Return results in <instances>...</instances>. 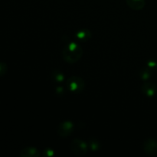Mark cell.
Returning a JSON list of instances; mask_svg holds the SVG:
<instances>
[{
    "label": "cell",
    "instance_id": "6da1fadb",
    "mask_svg": "<svg viewBox=\"0 0 157 157\" xmlns=\"http://www.w3.org/2000/svg\"><path fill=\"white\" fill-rule=\"evenodd\" d=\"M84 50L80 44L75 42H70L62 51L63 59L68 64H75L82 58Z\"/></svg>",
    "mask_w": 157,
    "mask_h": 157
},
{
    "label": "cell",
    "instance_id": "7a4b0ae2",
    "mask_svg": "<svg viewBox=\"0 0 157 157\" xmlns=\"http://www.w3.org/2000/svg\"><path fill=\"white\" fill-rule=\"evenodd\" d=\"M67 88L73 93H80L85 87V81L82 78L78 76H71L66 82Z\"/></svg>",
    "mask_w": 157,
    "mask_h": 157
},
{
    "label": "cell",
    "instance_id": "3957f363",
    "mask_svg": "<svg viewBox=\"0 0 157 157\" xmlns=\"http://www.w3.org/2000/svg\"><path fill=\"white\" fill-rule=\"evenodd\" d=\"M71 150L75 155L78 156H83L87 154L88 151V144L83 140L75 138L71 141L70 145Z\"/></svg>",
    "mask_w": 157,
    "mask_h": 157
},
{
    "label": "cell",
    "instance_id": "277c9868",
    "mask_svg": "<svg viewBox=\"0 0 157 157\" xmlns=\"http://www.w3.org/2000/svg\"><path fill=\"white\" fill-rule=\"evenodd\" d=\"M74 130V124L70 121H65L61 123L58 129V134L61 137L70 136Z\"/></svg>",
    "mask_w": 157,
    "mask_h": 157
},
{
    "label": "cell",
    "instance_id": "5b68a950",
    "mask_svg": "<svg viewBox=\"0 0 157 157\" xmlns=\"http://www.w3.org/2000/svg\"><path fill=\"white\" fill-rule=\"evenodd\" d=\"M144 150L148 156H155L157 155V140L153 138L147 139L144 143Z\"/></svg>",
    "mask_w": 157,
    "mask_h": 157
},
{
    "label": "cell",
    "instance_id": "8992f818",
    "mask_svg": "<svg viewBox=\"0 0 157 157\" xmlns=\"http://www.w3.org/2000/svg\"><path fill=\"white\" fill-rule=\"evenodd\" d=\"M141 91L147 97H153L156 94L157 86L153 83L147 82L141 85Z\"/></svg>",
    "mask_w": 157,
    "mask_h": 157
},
{
    "label": "cell",
    "instance_id": "52a82bcc",
    "mask_svg": "<svg viewBox=\"0 0 157 157\" xmlns=\"http://www.w3.org/2000/svg\"><path fill=\"white\" fill-rule=\"evenodd\" d=\"M41 155V153L38 149L32 147H25L21 150L19 153V156L21 157H39Z\"/></svg>",
    "mask_w": 157,
    "mask_h": 157
},
{
    "label": "cell",
    "instance_id": "ba28073f",
    "mask_svg": "<svg viewBox=\"0 0 157 157\" xmlns=\"http://www.w3.org/2000/svg\"><path fill=\"white\" fill-rule=\"evenodd\" d=\"M127 6L133 10H141L146 5V0H126Z\"/></svg>",
    "mask_w": 157,
    "mask_h": 157
},
{
    "label": "cell",
    "instance_id": "9c48e42d",
    "mask_svg": "<svg viewBox=\"0 0 157 157\" xmlns=\"http://www.w3.org/2000/svg\"><path fill=\"white\" fill-rule=\"evenodd\" d=\"M76 37L81 41H87L91 38V32L88 29H82L76 34Z\"/></svg>",
    "mask_w": 157,
    "mask_h": 157
},
{
    "label": "cell",
    "instance_id": "30bf717a",
    "mask_svg": "<svg viewBox=\"0 0 157 157\" xmlns=\"http://www.w3.org/2000/svg\"><path fill=\"white\" fill-rule=\"evenodd\" d=\"M88 147L94 152L98 151L101 148V144L99 140L95 138H90L88 141Z\"/></svg>",
    "mask_w": 157,
    "mask_h": 157
},
{
    "label": "cell",
    "instance_id": "8fae6325",
    "mask_svg": "<svg viewBox=\"0 0 157 157\" xmlns=\"http://www.w3.org/2000/svg\"><path fill=\"white\" fill-rule=\"evenodd\" d=\"M152 71L150 69V67H143L140 71V77L144 81H147L149 78L151 77Z\"/></svg>",
    "mask_w": 157,
    "mask_h": 157
},
{
    "label": "cell",
    "instance_id": "7c38bea8",
    "mask_svg": "<svg viewBox=\"0 0 157 157\" xmlns=\"http://www.w3.org/2000/svg\"><path fill=\"white\" fill-rule=\"evenodd\" d=\"M52 78L56 82H62L64 79V76L62 72L58 70H55L54 71H52Z\"/></svg>",
    "mask_w": 157,
    "mask_h": 157
},
{
    "label": "cell",
    "instance_id": "4fadbf2b",
    "mask_svg": "<svg viewBox=\"0 0 157 157\" xmlns=\"http://www.w3.org/2000/svg\"><path fill=\"white\" fill-rule=\"evenodd\" d=\"M8 71V66L6 63L0 62V77L6 75Z\"/></svg>",
    "mask_w": 157,
    "mask_h": 157
},
{
    "label": "cell",
    "instance_id": "5bb4252c",
    "mask_svg": "<svg viewBox=\"0 0 157 157\" xmlns=\"http://www.w3.org/2000/svg\"><path fill=\"white\" fill-rule=\"evenodd\" d=\"M43 155L45 156H53L54 155H55V153H54V151L52 150H50V149H47V150H45L44 151V153H43Z\"/></svg>",
    "mask_w": 157,
    "mask_h": 157
},
{
    "label": "cell",
    "instance_id": "9a60e30c",
    "mask_svg": "<svg viewBox=\"0 0 157 157\" xmlns=\"http://www.w3.org/2000/svg\"><path fill=\"white\" fill-rule=\"evenodd\" d=\"M156 70H157V64H156Z\"/></svg>",
    "mask_w": 157,
    "mask_h": 157
}]
</instances>
